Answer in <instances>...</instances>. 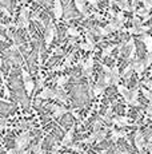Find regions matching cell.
Here are the masks:
<instances>
[{"instance_id": "ac0fdd59", "label": "cell", "mask_w": 152, "mask_h": 154, "mask_svg": "<svg viewBox=\"0 0 152 154\" xmlns=\"http://www.w3.org/2000/svg\"><path fill=\"white\" fill-rule=\"evenodd\" d=\"M98 154H107V150H101V152L98 153Z\"/></svg>"}, {"instance_id": "9a60e30c", "label": "cell", "mask_w": 152, "mask_h": 154, "mask_svg": "<svg viewBox=\"0 0 152 154\" xmlns=\"http://www.w3.org/2000/svg\"><path fill=\"white\" fill-rule=\"evenodd\" d=\"M5 125V119L4 118H0V126H4Z\"/></svg>"}, {"instance_id": "52a82bcc", "label": "cell", "mask_w": 152, "mask_h": 154, "mask_svg": "<svg viewBox=\"0 0 152 154\" xmlns=\"http://www.w3.org/2000/svg\"><path fill=\"white\" fill-rule=\"evenodd\" d=\"M24 86H25V91H27L28 94L31 93L32 90H34V87H35V83L32 81H28V82H25L24 83Z\"/></svg>"}, {"instance_id": "7402d4cb", "label": "cell", "mask_w": 152, "mask_h": 154, "mask_svg": "<svg viewBox=\"0 0 152 154\" xmlns=\"http://www.w3.org/2000/svg\"><path fill=\"white\" fill-rule=\"evenodd\" d=\"M140 154H144V153H143V152H142V153H140Z\"/></svg>"}, {"instance_id": "9c48e42d", "label": "cell", "mask_w": 152, "mask_h": 154, "mask_svg": "<svg viewBox=\"0 0 152 154\" xmlns=\"http://www.w3.org/2000/svg\"><path fill=\"white\" fill-rule=\"evenodd\" d=\"M144 40H145V44H147L148 50H151V48H152V38L145 36V38H144Z\"/></svg>"}, {"instance_id": "5b68a950", "label": "cell", "mask_w": 152, "mask_h": 154, "mask_svg": "<svg viewBox=\"0 0 152 154\" xmlns=\"http://www.w3.org/2000/svg\"><path fill=\"white\" fill-rule=\"evenodd\" d=\"M55 35V27L52 24L48 26V28H47V35H45V43L47 46H49V43L52 42V38H54Z\"/></svg>"}, {"instance_id": "44dd1931", "label": "cell", "mask_w": 152, "mask_h": 154, "mask_svg": "<svg viewBox=\"0 0 152 154\" xmlns=\"http://www.w3.org/2000/svg\"><path fill=\"white\" fill-rule=\"evenodd\" d=\"M64 154H72V153H64Z\"/></svg>"}, {"instance_id": "2e32d148", "label": "cell", "mask_w": 152, "mask_h": 154, "mask_svg": "<svg viewBox=\"0 0 152 154\" xmlns=\"http://www.w3.org/2000/svg\"><path fill=\"white\" fill-rule=\"evenodd\" d=\"M8 154H17V150H8Z\"/></svg>"}, {"instance_id": "7c38bea8", "label": "cell", "mask_w": 152, "mask_h": 154, "mask_svg": "<svg viewBox=\"0 0 152 154\" xmlns=\"http://www.w3.org/2000/svg\"><path fill=\"white\" fill-rule=\"evenodd\" d=\"M68 34H69V35H74V36H77L79 32L76 31L75 28H68Z\"/></svg>"}, {"instance_id": "e0dca14e", "label": "cell", "mask_w": 152, "mask_h": 154, "mask_svg": "<svg viewBox=\"0 0 152 154\" xmlns=\"http://www.w3.org/2000/svg\"><path fill=\"white\" fill-rule=\"evenodd\" d=\"M119 154H130L128 152H123V150H120V152H119Z\"/></svg>"}, {"instance_id": "7a4b0ae2", "label": "cell", "mask_w": 152, "mask_h": 154, "mask_svg": "<svg viewBox=\"0 0 152 154\" xmlns=\"http://www.w3.org/2000/svg\"><path fill=\"white\" fill-rule=\"evenodd\" d=\"M135 145H136V149L140 150V152H142L143 147H144V137H143L140 130H137L135 133Z\"/></svg>"}, {"instance_id": "8992f818", "label": "cell", "mask_w": 152, "mask_h": 154, "mask_svg": "<svg viewBox=\"0 0 152 154\" xmlns=\"http://www.w3.org/2000/svg\"><path fill=\"white\" fill-rule=\"evenodd\" d=\"M54 14H55V17H56V19H60L61 15H63V7H61V3L59 2V0H57V2H55Z\"/></svg>"}, {"instance_id": "d6986e66", "label": "cell", "mask_w": 152, "mask_h": 154, "mask_svg": "<svg viewBox=\"0 0 152 154\" xmlns=\"http://www.w3.org/2000/svg\"><path fill=\"white\" fill-rule=\"evenodd\" d=\"M24 154H30V150H27V152H25Z\"/></svg>"}, {"instance_id": "ffe728a7", "label": "cell", "mask_w": 152, "mask_h": 154, "mask_svg": "<svg viewBox=\"0 0 152 154\" xmlns=\"http://www.w3.org/2000/svg\"><path fill=\"white\" fill-rule=\"evenodd\" d=\"M0 66H1V58H0Z\"/></svg>"}, {"instance_id": "30bf717a", "label": "cell", "mask_w": 152, "mask_h": 154, "mask_svg": "<svg viewBox=\"0 0 152 154\" xmlns=\"http://www.w3.org/2000/svg\"><path fill=\"white\" fill-rule=\"evenodd\" d=\"M23 79H24V82L31 81V75L28 74V71H23Z\"/></svg>"}, {"instance_id": "5bb4252c", "label": "cell", "mask_w": 152, "mask_h": 154, "mask_svg": "<svg viewBox=\"0 0 152 154\" xmlns=\"http://www.w3.org/2000/svg\"><path fill=\"white\" fill-rule=\"evenodd\" d=\"M147 114H152V100H151L150 106H148V109H147Z\"/></svg>"}, {"instance_id": "277c9868", "label": "cell", "mask_w": 152, "mask_h": 154, "mask_svg": "<svg viewBox=\"0 0 152 154\" xmlns=\"http://www.w3.org/2000/svg\"><path fill=\"white\" fill-rule=\"evenodd\" d=\"M72 137H74V127H72V129H69L68 133L64 135L63 141H61V146H68V145L72 142Z\"/></svg>"}, {"instance_id": "8fae6325", "label": "cell", "mask_w": 152, "mask_h": 154, "mask_svg": "<svg viewBox=\"0 0 152 154\" xmlns=\"http://www.w3.org/2000/svg\"><path fill=\"white\" fill-rule=\"evenodd\" d=\"M143 94H144L145 98H148L150 100H152V94H151V91H148V90H145V88H143Z\"/></svg>"}, {"instance_id": "4fadbf2b", "label": "cell", "mask_w": 152, "mask_h": 154, "mask_svg": "<svg viewBox=\"0 0 152 154\" xmlns=\"http://www.w3.org/2000/svg\"><path fill=\"white\" fill-rule=\"evenodd\" d=\"M3 87H4V94H5V97H10V90H8V87L5 85H3Z\"/></svg>"}, {"instance_id": "6da1fadb", "label": "cell", "mask_w": 152, "mask_h": 154, "mask_svg": "<svg viewBox=\"0 0 152 154\" xmlns=\"http://www.w3.org/2000/svg\"><path fill=\"white\" fill-rule=\"evenodd\" d=\"M28 142H30V135H28V133H23V134L19 135V137L16 138V141H15L16 150H17V152H22V150H24Z\"/></svg>"}, {"instance_id": "ba28073f", "label": "cell", "mask_w": 152, "mask_h": 154, "mask_svg": "<svg viewBox=\"0 0 152 154\" xmlns=\"http://www.w3.org/2000/svg\"><path fill=\"white\" fill-rule=\"evenodd\" d=\"M67 81H68V76H61V78L57 79V85H59V86H63Z\"/></svg>"}, {"instance_id": "3957f363", "label": "cell", "mask_w": 152, "mask_h": 154, "mask_svg": "<svg viewBox=\"0 0 152 154\" xmlns=\"http://www.w3.org/2000/svg\"><path fill=\"white\" fill-rule=\"evenodd\" d=\"M39 98L42 99H47V98H56V93L55 91H52L51 88H47L44 87L42 90V93L39 94Z\"/></svg>"}, {"instance_id": "603a6c76", "label": "cell", "mask_w": 152, "mask_h": 154, "mask_svg": "<svg viewBox=\"0 0 152 154\" xmlns=\"http://www.w3.org/2000/svg\"><path fill=\"white\" fill-rule=\"evenodd\" d=\"M23 2H25V0H23Z\"/></svg>"}]
</instances>
